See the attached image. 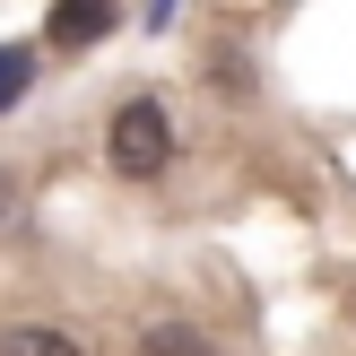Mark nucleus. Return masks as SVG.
Here are the masks:
<instances>
[{"instance_id": "obj_1", "label": "nucleus", "mask_w": 356, "mask_h": 356, "mask_svg": "<svg viewBox=\"0 0 356 356\" xmlns=\"http://www.w3.org/2000/svg\"><path fill=\"white\" fill-rule=\"evenodd\" d=\"M104 156H113V174H131V183H148V174L174 165V113L156 96H131L113 113V131H104Z\"/></svg>"}, {"instance_id": "obj_2", "label": "nucleus", "mask_w": 356, "mask_h": 356, "mask_svg": "<svg viewBox=\"0 0 356 356\" xmlns=\"http://www.w3.org/2000/svg\"><path fill=\"white\" fill-rule=\"evenodd\" d=\"M104 35H113V9H96V0H70V9H52V17H44V44H61V52L104 44Z\"/></svg>"}, {"instance_id": "obj_3", "label": "nucleus", "mask_w": 356, "mask_h": 356, "mask_svg": "<svg viewBox=\"0 0 356 356\" xmlns=\"http://www.w3.org/2000/svg\"><path fill=\"white\" fill-rule=\"evenodd\" d=\"M0 356H79V339L52 322H17V330H0Z\"/></svg>"}, {"instance_id": "obj_4", "label": "nucleus", "mask_w": 356, "mask_h": 356, "mask_svg": "<svg viewBox=\"0 0 356 356\" xmlns=\"http://www.w3.org/2000/svg\"><path fill=\"white\" fill-rule=\"evenodd\" d=\"M139 356H209V339L191 322H148L139 330Z\"/></svg>"}, {"instance_id": "obj_5", "label": "nucleus", "mask_w": 356, "mask_h": 356, "mask_svg": "<svg viewBox=\"0 0 356 356\" xmlns=\"http://www.w3.org/2000/svg\"><path fill=\"white\" fill-rule=\"evenodd\" d=\"M26 79H35V52H26V44H0V113L26 96Z\"/></svg>"}, {"instance_id": "obj_6", "label": "nucleus", "mask_w": 356, "mask_h": 356, "mask_svg": "<svg viewBox=\"0 0 356 356\" xmlns=\"http://www.w3.org/2000/svg\"><path fill=\"white\" fill-rule=\"evenodd\" d=\"M17 209H26V191H17V174L0 165V226H17Z\"/></svg>"}]
</instances>
